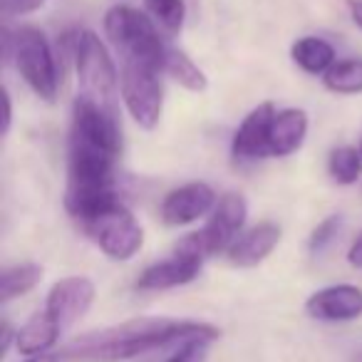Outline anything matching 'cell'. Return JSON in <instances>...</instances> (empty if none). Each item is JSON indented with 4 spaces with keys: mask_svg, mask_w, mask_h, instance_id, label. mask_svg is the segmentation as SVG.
Listing matches in <instances>:
<instances>
[{
    "mask_svg": "<svg viewBox=\"0 0 362 362\" xmlns=\"http://www.w3.org/2000/svg\"><path fill=\"white\" fill-rule=\"evenodd\" d=\"M119 151L122 136L115 110L77 95L70 119L65 209L82 226L122 204L115 184Z\"/></svg>",
    "mask_w": 362,
    "mask_h": 362,
    "instance_id": "obj_1",
    "label": "cell"
},
{
    "mask_svg": "<svg viewBox=\"0 0 362 362\" xmlns=\"http://www.w3.org/2000/svg\"><path fill=\"white\" fill-rule=\"evenodd\" d=\"M216 325L179 317H134L119 325L92 330L62 347L65 362H124L151 350L184 345L189 340H218Z\"/></svg>",
    "mask_w": 362,
    "mask_h": 362,
    "instance_id": "obj_2",
    "label": "cell"
},
{
    "mask_svg": "<svg viewBox=\"0 0 362 362\" xmlns=\"http://www.w3.org/2000/svg\"><path fill=\"white\" fill-rule=\"evenodd\" d=\"M105 35L122 57V65H139L164 72L166 42L149 13L132 6H112L105 13Z\"/></svg>",
    "mask_w": 362,
    "mask_h": 362,
    "instance_id": "obj_3",
    "label": "cell"
},
{
    "mask_svg": "<svg viewBox=\"0 0 362 362\" xmlns=\"http://www.w3.org/2000/svg\"><path fill=\"white\" fill-rule=\"evenodd\" d=\"M62 42L67 45L70 60L75 62L80 95L107 110H115V100L119 95V70L100 35L92 30H75L67 33Z\"/></svg>",
    "mask_w": 362,
    "mask_h": 362,
    "instance_id": "obj_4",
    "label": "cell"
},
{
    "mask_svg": "<svg viewBox=\"0 0 362 362\" xmlns=\"http://www.w3.org/2000/svg\"><path fill=\"white\" fill-rule=\"evenodd\" d=\"M25 85L40 100L52 102L60 90V70H57L55 50L47 35L35 25H23L13 30V62Z\"/></svg>",
    "mask_w": 362,
    "mask_h": 362,
    "instance_id": "obj_5",
    "label": "cell"
},
{
    "mask_svg": "<svg viewBox=\"0 0 362 362\" xmlns=\"http://www.w3.org/2000/svg\"><path fill=\"white\" fill-rule=\"evenodd\" d=\"M248 216V204L238 192H226L223 197H218L216 206H214L209 221L204 223V228L184 236L179 243H184L192 251L202 253L204 258L221 256L228 253V248L236 243V238L243 233Z\"/></svg>",
    "mask_w": 362,
    "mask_h": 362,
    "instance_id": "obj_6",
    "label": "cell"
},
{
    "mask_svg": "<svg viewBox=\"0 0 362 362\" xmlns=\"http://www.w3.org/2000/svg\"><path fill=\"white\" fill-rule=\"evenodd\" d=\"M85 231L112 261H132L144 246V228L124 204H117L92 218Z\"/></svg>",
    "mask_w": 362,
    "mask_h": 362,
    "instance_id": "obj_7",
    "label": "cell"
},
{
    "mask_svg": "<svg viewBox=\"0 0 362 362\" xmlns=\"http://www.w3.org/2000/svg\"><path fill=\"white\" fill-rule=\"evenodd\" d=\"M161 72L139 65H122L119 70V95L129 117L151 132L161 122L164 112V90H161Z\"/></svg>",
    "mask_w": 362,
    "mask_h": 362,
    "instance_id": "obj_8",
    "label": "cell"
},
{
    "mask_svg": "<svg viewBox=\"0 0 362 362\" xmlns=\"http://www.w3.org/2000/svg\"><path fill=\"white\" fill-rule=\"evenodd\" d=\"M206 258L202 253L192 251L184 243H176L174 253L161 261L146 266L136 278V291H169V288L187 286V283L197 281L199 273L204 268Z\"/></svg>",
    "mask_w": 362,
    "mask_h": 362,
    "instance_id": "obj_9",
    "label": "cell"
},
{
    "mask_svg": "<svg viewBox=\"0 0 362 362\" xmlns=\"http://www.w3.org/2000/svg\"><path fill=\"white\" fill-rule=\"evenodd\" d=\"M216 202V192L209 187L206 181H189V184L171 189L164 197L159 209L161 221L174 228L189 226V223H197L199 218L211 216Z\"/></svg>",
    "mask_w": 362,
    "mask_h": 362,
    "instance_id": "obj_10",
    "label": "cell"
},
{
    "mask_svg": "<svg viewBox=\"0 0 362 362\" xmlns=\"http://www.w3.org/2000/svg\"><path fill=\"white\" fill-rule=\"evenodd\" d=\"M95 296L97 288L87 276H67L50 288L45 298V310L65 330V327L75 325L82 315H87V310L95 303Z\"/></svg>",
    "mask_w": 362,
    "mask_h": 362,
    "instance_id": "obj_11",
    "label": "cell"
},
{
    "mask_svg": "<svg viewBox=\"0 0 362 362\" xmlns=\"http://www.w3.org/2000/svg\"><path fill=\"white\" fill-rule=\"evenodd\" d=\"M276 105L273 102H261L253 107L243 122L238 124L236 134L231 139V156L238 164H248V161L268 159V136H271V124L276 117Z\"/></svg>",
    "mask_w": 362,
    "mask_h": 362,
    "instance_id": "obj_12",
    "label": "cell"
},
{
    "mask_svg": "<svg viewBox=\"0 0 362 362\" xmlns=\"http://www.w3.org/2000/svg\"><path fill=\"white\" fill-rule=\"evenodd\" d=\"M305 313L313 320L350 322L362 315V288L352 283H337L315 291L305 300Z\"/></svg>",
    "mask_w": 362,
    "mask_h": 362,
    "instance_id": "obj_13",
    "label": "cell"
},
{
    "mask_svg": "<svg viewBox=\"0 0 362 362\" xmlns=\"http://www.w3.org/2000/svg\"><path fill=\"white\" fill-rule=\"evenodd\" d=\"M281 238H283V231L278 223L261 221V223H256V226L246 228V231L236 238V243L228 248L226 258H228V263L236 268H256L276 251Z\"/></svg>",
    "mask_w": 362,
    "mask_h": 362,
    "instance_id": "obj_14",
    "label": "cell"
},
{
    "mask_svg": "<svg viewBox=\"0 0 362 362\" xmlns=\"http://www.w3.org/2000/svg\"><path fill=\"white\" fill-rule=\"evenodd\" d=\"M308 127L310 122H308L305 110H298V107L278 110L271 124V136H268V154L276 159L296 154L305 141Z\"/></svg>",
    "mask_w": 362,
    "mask_h": 362,
    "instance_id": "obj_15",
    "label": "cell"
},
{
    "mask_svg": "<svg viewBox=\"0 0 362 362\" xmlns=\"http://www.w3.org/2000/svg\"><path fill=\"white\" fill-rule=\"evenodd\" d=\"M60 332H62V327L57 325L55 317L47 310H40L16 332V347H18V352H23V355H28V357L45 355L57 342Z\"/></svg>",
    "mask_w": 362,
    "mask_h": 362,
    "instance_id": "obj_16",
    "label": "cell"
},
{
    "mask_svg": "<svg viewBox=\"0 0 362 362\" xmlns=\"http://www.w3.org/2000/svg\"><path fill=\"white\" fill-rule=\"evenodd\" d=\"M291 57L303 72H308V75H320V77L337 62L335 47L317 35L298 37L291 47Z\"/></svg>",
    "mask_w": 362,
    "mask_h": 362,
    "instance_id": "obj_17",
    "label": "cell"
},
{
    "mask_svg": "<svg viewBox=\"0 0 362 362\" xmlns=\"http://www.w3.org/2000/svg\"><path fill=\"white\" fill-rule=\"evenodd\" d=\"M164 72L176 82V85H181L184 90H189V92H197V95H202V92L209 90L206 72H204L202 67H199L197 62L187 55V52L179 50V47H174V45L166 47Z\"/></svg>",
    "mask_w": 362,
    "mask_h": 362,
    "instance_id": "obj_18",
    "label": "cell"
},
{
    "mask_svg": "<svg viewBox=\"0 0 362 362\" xmlns=\"http://www.w3.org/2000/svg\"><path fill=\"white\" fill-rule=\"evenodd\" d=\"M42 281V266L37 263H16L0 276V303L8 305L16 298H23Z\"/></svg>",
    "mask_w": 362,
    "mask_h": 362,
    "instance_id": "obj_19",
    "label": "cell"
},
{
    "mask_svg": "<svg viewBox=\"0 0 362 362\" xmlns=\"http://www.w3.org/2000/svg\"><path fill=\"white\" fill-rule=\"evenodd\" d=\"M322 85L327 92L340 97L362 95V57L337 60L330 70L322 75Z\"/></svg>",
    "mask_w": 362,
    "mask_h": 362,
    "instance_id": "obj_20",
    "label": "cell"
},
{
    "mask_svg": "<svg viewBox=\"0 0 362 362\" xmlns=\"http://www.w3.org/2000/svg\"><path fill=\"white\" fill-rule=\"evenodd\" d=\"M327 174L340 187H352L362 179L360 146H337L327 156Z\"/></svg>",
    "mask_w": 362,
    "mask_h": 362,
    "instance_id": "obj_21",
    "label": "cell"
},
{
    "mask_svg": "<svg viewBox=\"0 0 362 362\" xmlns=\"http://www.w3.org/2000/svg\"><path fill=\"white\" fill-rule=\"evenodd\" d=\"M146 13L151 21L169 35H179L187 21V3L184 0H144Z\"/></svg>",
    "mask_w": 362,
    "mask_h": 362,
    "instance_id": "obj_22",
    "label": "cell"
},
{
    "mask_svg": "<svg viewBox=\"0 0 362 362\" xmlns=\"http://www.w3.org/2000/svg\"><path fill=\"white\" fill-rule=\"evenodd\" d=\"M340 228H342V216H340V214H330V216L322 218V221L313 228L310 238H308V251H310V256L320 258L322 253H325L327 248L335 243Z\"/></svg>",
    "mask_w": 362,
    "mask_h": 362,
    "instance_id": "obj_23",
    "label": "cell"
},
{
    "mask_svg": "<svg viewBox=\"0 0 362 362\" xmlns=\"http://www.w3.org/2000/svg\"><path fill=\"white\" fill-rule=\"evenodd\" d=\"M209 347H211V340H189L184 345H176L164 362H204L209 355Z\"/></svg>",
    "mask_w": 362,
    "mask_h": 362,
    "instance_id": "obj_24",
    "label": "cell"
},
{
    "mask_svg": "<svg viewBox=\"0 0 362 362\" xmlns=\"http://www.w3.org/2000/svg\"><path fill=\"white\" fill-rule=\"evenodd\" d=\"M45 6V0H3V16L6 18H23L33 16Z\"/></svg>",
    "mask_w": 362,
    "mask_h": 362,
    "instance_id": "obj_25",
    "label": "cell"
},
{
    "mask_svg": "<svg viewBox=\"0 0 362 362\" xmlns=\"http://www.w3.org/2000/svg\"><path fill=\"white\" fill-rule=\"evenodd\" d=\"M11 124H13V100H11V92L3 87V129H0V134L8 136Z\"/></svg>",
    "mask_w": 362,
    "mask_h": 362,
    "instance_id": "obj_26",
    "label": "cell"
},
{
    "mask_svg": "<svg viewBox=\"0 0 362 362\" xmlns=\"http://www.w3.org/2000/svg\"><path fill=\"white\" fill-rule=\"evenodd\" d=\"M347 263H350L352 268H357V271H362V231L357 233L350 251H347Z\"/></svg>",
    "mask_w": 362,
    "mask_h": 362,
    "instance_id": "obj_27",
    "label": "cell"
},
{
    "mask_svg": "<svg viewBox=\"0 0 362 362\" xmlns=\"http://www.w3.org/2000/svg\"><path fill=\"white\" fill-rule=\"evenodd\" d=\"M13 327H11V322L8 320H3V347H0V357H6L8 355V350H11V345H13Z\"/></svg>",
    "mask_w": 362,
    "mask_h": 362,
    "instance_id": "obj_28",
    "label": "cell"
},
{
    "mask_svg": "<svg viewBox=\"0 0 362 362\" xmlns=\"http://www.w3.org/2000/svg\"><path fill=\"white\" fill-rule=\"evenodd\" d=\"M347 11H350L352 23L362 30V0H347Z\"/></svg>",
    "mask_w": 362,
    "mask_h": 362,
    "instance_id": "obj_29",
    "label": "cell"
},
{
    "mask_svg": "<svg viewBox=\"0 0 362 362\" xmlns=\"http://www.w3.org/2000/svg\"><path fill=\"white\" fill-rule=\"evenodd\" d=\"M25 362H62V357H60V352H45V355H35V357H28Z\"/></svg>",
    "mask_w": 362,
    "mask_h": 362,
    "instance_id": "obj_30",
    "label": "cell"
},
{
    "mask_svg": "<svg viewBox=\"0 0 362 362\" xmlns=\"http://www.w3.org/2000/svg\"><path fill=\"white\" fill-rule=\"evenodd\" d=\"M360 154H362V139H360Z\"/></svg>",
    "mask_w": 362,
    "mask_h": 362,
    "instance_id": "obj_31",
    "label": "cell"
}]
</instances>
